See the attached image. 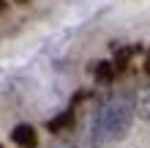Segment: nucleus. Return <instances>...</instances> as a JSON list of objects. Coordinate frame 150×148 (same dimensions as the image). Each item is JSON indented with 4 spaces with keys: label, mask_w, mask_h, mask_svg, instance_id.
I'll list each match as a JSON object with an SVG mask.
<instances>
[{
    "label": "nucleus",
    "mask_w": 150,
    "mask_h": 148,
    "mask_svg": "<svg viewBox=\"0 0 150 148\" xmlns=\"http://www.w3.org/2000/svg\"><path fill=\"white\" fill-rule=\"evenodd\" d=\"M145 71H147V74H150V60H147V63H145Z\"/></svg>",
    "instance_id": "6e6552de"
},
{
    "label": "nucleus",
    "mask_w": 150,
    "mask_h": 148,
    "mask_svg": "<svg viewBox=\"0 0 150 148\" xmlns=\"http://www.w3.org/2000/svg\"><path fill=\"white\" fill-rule=\"evenodd\" d=\"M93 74H96V80L98 82H112V77H115V66L109 63V60H98V63L93 66Z\"/></svg>",
    "instance_id": "f03ea898"
},
{
    "label": "nucleus",
    "mask_w": 150,
    "mask_h": 148,
    "mask_svg": "<svg viewBox=\"0 0 150 148\" xmlns=\"http://www.w3.org/2000/svg\"><path fill=\"white\" fill-rule=\"evenodd\" d=\"M71 124H74V110H68V112H63V115H57L55 121H49L47 129H49V132H60V129H66Z\"/></svg>",
    "instance_id": "7ed1b4c3"
},
{
    "label": "nucleus",
    "mask_w": 150,
    "mask_h": 148,
    "mask_svg": "<svg viewBox=\"0 0 150 148\" xmlns=\"http://www.w3.org/2000/svg\"><path fill=\"white\" fill-rule=\"evenodd\" d=\"M131 55H134V49H117V55H115V60H112V66H115V74H117V71H123V69L128 66Z\"/></svg>",
    "instance_id": "39448f33"
},
{
    "label": "nucleus",
    "mask_w": 150,
    "mask_h": 148,
    "mask_svg": "<svg viewBox=\"0 0 150 148\" xmlns=\"http://www.w3.org/2000/svg\"><path fill=\"white\" fill-rule=\"evenodd\" d=\"M0 148H3V145H0Z\"/></svg>",
    "instance_id": "9d476101"
},
{
    "label": "nucleus",
    "mask_w": 150,
    "mask_h": 148,
    "mask_svg": "<svg viewBox=\"0 0 150 148\" xmlns=\"http://www.w3.org/2000/svg\"><path fill=\"white\" fill-rule=\"evenodd\" d=\"M11 140L19 145V148H36L38 137H36V129H33L30 124H19V126H14Z\"/></svg>",
    "instance_id": "f257e3e1"
},
{
    "label": "nucleus",
    "mask_w": 150,
    "mask_h": 148,
    "mask_svg": "<svg viewBox=\"0 0 150 148\" xmlns=\"http://www.w3.org/2000/svg\"><path fill=\"white\" fill-rule=\"evenodd\" d=\"M6 11V0H0V14H3Z\"/></svg>",
    "instance_id": "0eeeda50"
},
{
    "label": "nucleus",
    "mask_w": 150,
    "mask_h": 148,
    "mask_svg": "<svg viewBox=\"0 0 150 148\" xmlns=\"http://www.w3.org/2000/svg\"><path fill=\"white\" fill-rule=\"evenodd\" d=\"M137 112H139L142 118H147V121H150V85L139 91V99H137Z\"/></svg>",
    "instance_id": "20e7f679"
},
{
    "label": "nucleus",
    "mask_w": 150,
    "mask_h": 148,
    "mask_svg": "<svg viewBox=\"0 0 150 148\" xmlns=\"http://www.w3.org/2000/svg\"><path fill=\"white\" fill-rule=\"evenodd\" d=\"M52 148H74V145H71V143H66V140H60V143H55Z\"/></svg>",
    "instance_id": "423d86ee"
},
{
    "label": "nucleus",
    "mask_w": 150,
    "mask_h": 148,
    "mask_svg": "<svg viewBox=\"0 0 150 148\" xmlns=\"http://www.w3.org/2000/svg\"><path fill=\"white\" fill-rule=\"evenodd\" d=\"M16 3H28V0H16Z\"/></svg>",
    "instance_id": "1a4fd4ad"
}]
</instances>
